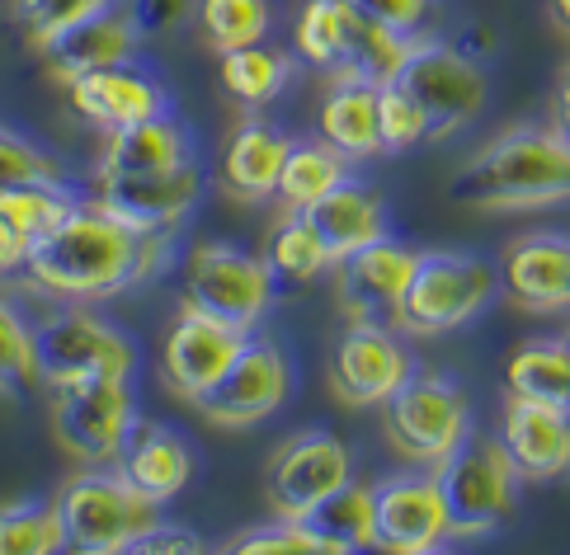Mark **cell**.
Here are the masks:
<instances>
[{
	"mask_svg": "<svg viewBox=\"0 0 570 555\" xmlns=\"http://www.w3.org/2000/svg\"><path fill=\"white\" fill-rule=\"evenodd\" d=\"M504 386L519 400H542V405H570V354L566 339H533L514 348L504 363Z\"/></svg>",
	"mask_w": 570,
	"mask_h": 555,
	"instance_id": "obj_30",
	"label": "cell"
},
{
	"mask_svg": "<svg viewBox=\"0 0 570 555\" xmlns=\"http://www.w3.org/2000/svg\"><path fill=\"white\" fill-rule=\"evenodd\" d=\"M33 386H43L33 316L24 306H14V297H0V396H24Z\"/></svg>",
	"mask_w": 570,
	"mask_h": 555,
	"instance_id": "obj_37",
	"label": "cell"
},
{
	"mask_svg": "<svg viewBox=\"0 0 570 555\" xmlns=\"http://www.w3.org/2000/svg\"><path fill=\"white\" fill-rule=\"evenodd\" d=\"M302 217L312 221V231L321 236L331 264L344 259V255H354V250H363V245L382 240V236H392V231H386V202H382V194L373 189V184L354 179V175H344L335 189L321 194Z\"/></svg>",
	"mask_w": 570,
	"mask_h": 555,
	"instance_id": "obj_24",
	"label": "cell"
},
{
	"mask_svg": "<svg viewBox=\"0 0 570 555\" xmlns=\"http://www.w3.org/2000/svg\"><path fill=\"white\" fill-rule=\"evenodd\" d=\"M448 198L476 212H523L570 202V147L538 122H519L466 156L448 179Z\"/></svg>",
	"mask_w": 570,
	"mask_h": 555,
	"instance_id": "obj_2",
	"label": "cell"
},
{
	"mask_svg": "<svg viewBox=\"0 0 570 555\" xmlns=\"http://www.w3.org/2000/svg\"><path fill=\"white\" fill-rule=\"evenodd\" d=\"M547 14H552L557 24L570 33V0H547Z\"/></svg>",
	"mask_w": 570,
	"mask_h": 555,
	"instance_id": "obj_48",
	"label": "cell"
},
{
	"mask_svg": "<svg viewBox=\"0 0 570 555\" xmlns=\"http://www.w3.org/2000/svg\"><path fill=\"white\" fill-rule=\"evenodd\" d=\"M57 508H62L67 546L86 551V555H128L166 518V504L147 499L137 485L118 476L109 462L76 470V476L57 489Z\"/></svg>",
	"mask_w": 570,
	"mask_h": 555,
	"instance_id": "obj_3",
	"label": "cell"
},
{
	"mask_svg": "<svg viewBox=\"0 0 570 555\" xmlns=\"http://www.w3.org/2000/svg\"><path fill=\"white\" fill-rule=\"evenodd\" d=\"M316 137L331 141L350 166L377 156V86L354 76H331V90L316 113Z\"/></svg>",
	"mask_w": 570,
	"mask_h": 555,
	"instance_id": "obj_26",
	"label": "cell"
},
{
	"mask_svg": "<svg viewBox=\"0 0 570 555\" xmlns=\"http://www.w3.org/2000/svg\"><path fill=\"white\" fill-rule=\"evenodd\" d=\"M430 141V122L396 80L377 86V156H405Z\"/></svg>",
	"mask_w": 570,
	"mask_h": 555,
	"instance_id": "obj_38",
	"label": "cell"
},
{
	"mask_svg": "<svg viewBox=\"0 0 570 555\" xmlns=\"http://www.w3.org/2000/svg\"><path fill=\"white\" fill-rule=\"evenodd\" d=\"M24 259H29V245L19 240L6 221H0V278L19 274V269H24Z\"/></svg>",
	"mask_w": 570,
	"mask_h": 555,
	"instance_id": "obj_46",
	"label": "cell"
},
{
	"mask_svg": "<svg viewBox=\"0 0 570 555\" xmlns=\"http://www.w3.org/2000/svg\"><path fill=\"white\" fill-rule=\"evenodd\" d=\"M430 470L443 489L448 518H453V537H485V532L504 527V518L514 513L519 470L509 462L500 434L453 447Z\"/></svg>",
	"mask_w": 570,
	"mask_h": 555,
	"instance_id": "obj_9",
	"label": "cell"
},
{
	"mask_svg": "<svg viewBox=\"0 0 570 555\" xmlns=\"http://www.w3.org/2000/svg\"><path fill=\"white\" fill-rule=\"evenodd\" d=\"M33 344H38V377L62 381V377H90L137 373V348L132 339L109 325L105 316L90 311V301H57L33 316Z\"/></svg>",
	"mask_w": 570,
	"mask_h": 555,
	"instance_id": "obj_8",
	"label": "cell"
},
{
	"mask_svg": "<svg viewBox=\"0 0 570 555\" xmlns=\"http://www.w3.org/2000/svg\"><path fill=\"white\" fill-rule=\"evenodd\" d=\"M561 339H566V354H570V335H561Z\"/></svg>",
	"mask_w": 570,
	"mask_h": 555,
	"instance_id": "obj_49",
	"label": "cell"
},
{
	"mask_svg": "<svg viewBox=\"0 0 570 555\" xmlns=\"http://www.w3.org/2000/svg\"><path fill=\"white\" fill-rule=\"evenodd\" d=\"M203 551V537L189 527V523H170L160 518L147 537H141V546L132 555H198Z\"/></svg>",
	"mask_w": 570,
	"mask_h": 555,
	"instance_id": "obj_44",
	"label": "cell"
},
{
	"mask_svg": "<svg viewBox=\"0 0 570 555\" xmlns=\"http://www.w3.org/2000/svg\"><path fill=\"white\" fill-rule=\"evenodd\" d=\"M411 373V348L377 320H350L331 348V386L350 409H377Z\"/></svg>",
	"mask_w": 570,
	"mask_h": 555,
	"instance_id": "obj_15",
	"label": "cell"
},
{
	"mask_svg": "<svg viewBox=\"0 0 570 555\" xmlns=\"http://www.w3.org/2000/svg\"><path fill=\"white\" fill-rule=\"evenodd\" d=\"M95 202L137 236H179L203 202V170L185 160L156 175H95Z\"/></svg>",
	"mask_w": 570,
	"mask_h": 555,
	"instance_id": "obj_11",
	"label": "cell"
},
{
	"mask_svg": "<svg viewBox=\"0 0 570 555\" xmlns=\"http://www.w3.org/2000/svg\"><path fill=\"white\" fill-rule=\"evenodd\" d=\"M194 14L213 52L264 43L274 29V0H194Z\"/></svg>",
	"mask_w": 570,
	"mask_h": 555,
	"instance_id": "obj_34",
	"label": "cell"
},
{
	"mask_svg": "<svg viewBox=\"0 0 570 555\" xmlns=\"http://www.w3.org/2000/svg\"><path fill=\"white\" fill-rule=\"evenodd\" d=\"M67 99H71V109L99 132H114V128H128V122L170 113V90L160 86L147 67H137V57L67 80Z\"/></svg>",
	"mask_w": 570,
	"mask_h": 555,
	"instance_id": "obj_18",
	"label": "cell"
},
{
	"mask_svg": "<svg viewBox=\"0 0 570 555\" xmlns=\"http://www.w3.org/2000/svg\"><path fill=\"white\" fill-rule=\"evenodd\" d=\"M325 555H350V551H373V485H340L335 495H325L307 518Z\"/></svg>",
	"mask_w": 570,
	"mask_h": 555,
	"instance_id": "obj_29",
	"label": "cell"
},
{
	"mask_svg": "<svg viewBox=\"0 0 570 555\" xmlns=\"http://www.w3.org/2000/svg\"><path fill=\"white\" fill-rule=\"evenodd\" d=\"M415 255L411 245H401L392 236H382L363 250L335 259V287H340V306L350 320H377L396 330V311L401 297L411 287L415 274Z\"/></svg>",
	"mask_w": 570,
	"mask_h": 555,
	"instance_id": "obj_17",
	"label": "cell"
},
{
	"mask_svg": "<svg viewBox=\"0 0 570 555\" xmlns=\"http://www.w3.org/2000/svg\"><path fill=\"white\" fill-rule=\"evenodd\" d=\"M137 48H141V33L132 29L124 0H118V6L99 10L90 19H80V24L62 29L57 38H48L38 52H43L48 71L67 86V80L86 76V71H105V67H118V61H132Z\"/></svg>",
	"mask_w": 570,
	"mask_h": 555,
	"instance_id": "obj_22",
	"label": "cell"
},
{
	"mask_svg": "<svg viewBox=\"0 0 570 555\" xmlns=\"http://www.w3.org/2000/svg\"><path fill=\"white\" fill-rule=\"evenodd\" d=\"M38 179H62V160L29 132L0 122V189H10V184H38Z\"/></svg>",
	"mask_w": 570,
	"mask_h": 555,
	"instance_id": "obj_40",
	"label": "cell"
},
{
	"mask_svg": "<svg viewBox=\"0 0 570 555\" xmlns=\"http://www.w3.org/2000/svg\"><path fill=\"white\" fill-rule=\"evenodd\" d=\"M259 259L269 264L274 283H312L316 274L331 269V255H325L321 236L312 231V221L302 212H288L274 226V236H269V245H264Z\"/></svg>",
	"mask_w": 570,
	"mask_h": 555,
	"instance_id": "obj_35",
	"label": "cell"
},
{
	"mask_svg": "<svg viewBox=\"0 0 570 555\" xmlns=\"http://www.w3.org/2000/svg\"><path fill=\"white\" fill-rule=\"evenodd\" d=\"M500 287L523 311H570V236L528 231L504 250Z\"/></svg>",
	"mask_w": 570,
	"mask_h": 555,
	"instance_id": "obj_19",
	"label": "cell"
},
{
	"mask_svg": "<svg viewBox=\"0 0 570 555\" xmlns=\"http://www.w3.org/2000/svg\"><path fill=\"white\" fill-rule=\"evenodd\" d=\"M350 33H354V10L344 0H307V10L297 14L293 29V52L312 71L340 76L344 52H350Z\"/></svg>",
	"mask_w": 570,
	"mask_h": 555,
	"instance_id": "obj_32",
	"label": "cell"
},
{
	"mask_svg": "<svg viewBox=\"0 0 570 555\" xmlns=\"http://www.w3.org/2000/svg\"><path fill=\"white\" fill-rule=\"evenodd\" d=\"M67 551V527L57 499H6L0 504V555H57Z\"/></svg>",
	"mask_w": 570,
	"mask_h": 555,
	"instance_id": "obj_33",
	"label": "cell"
},
{
	"mask_svg": "<svg viewBox=\"0 0 570 555\" xmlns=\"http://www.w3.org/2000/svg\"><path fill=\"white\" fill-rule=\"evenodd\" d=\"M288 147H293V137L269 118L236 122V132L227 137L222 160H217V184L236 202H269L278 189V170H283Z\"/></svg>",
	"mask_w": 570,
	"mask_h": 555,
	"instance_id": "obj_23",
	"label": "cell"
},
{
	"mask_svg": "<svg viewBox=\"0 0 570 555\" xmlns=\"http://www.w3.org/2000/svg\"><path fill=\"white\" fill-rule=\"evenodd\" d=\"M76 194L67 179H38V184H10V189H0V221L10 226L33 250L38 240H43L57 221H62L71 208H76Z\"/></svg>",
	"mask_w": 570,
	"mask_h": 555,
	"instance_id": "obj_31",
	"label": "cell"
},
{
	"mask_svg": "<svg viewBox=\"0 0 570 555\" xmlns=\"http://www.w3.org/2000/svg\"><path fill=\"white\" fill-rule=\"evenodd\" d=\"M274 293L278 283L269 264L232 240H203L185 259V301L203 306L217 320L240 325V330H255L269 316Z\"/></svg>",
	"mask_w": 570,
	"mask_h": 555,
	"instance_id": "obj_10",
	"label": "cell"
},
{
	"mask_svg": "<svg viewBox=\"0 0 570 555\" xmlns=\"http://www.w3.org/2000/svg\"><path fill=\"white\" fill-rule=\"evenodd\" d=\"M109 6H118V0H10L14 24L24 29V38L33 48H43L48 38H57L62 29H71L80 19H90Z\"/></svg>",
	"mask_w": 570,
	"mask_h": 555,
	"instance_id": "obj_39",
	"label": "cell"
},
{
	"mask_svg": "<svg viewBox=\"0 0 570 555\" xmlns=\"http://www.w3.org/2000/svg\"><path fill=\"white\" fill-rule=\"evenodd\" d=\"M566 476H570V470H566Z\"/></svg>",
	"mask_w": 570,
	"mask_h": 555,
	"instance_id": "obj_50",
	"label": "cell"
},
{
	"mask_svg": "<svg viewBox=\"0 0 570 555\" xmlns=\"http://www.w3.org/2000/svg\"><path fill=\"white\" fill-rule=\"evenodd\" d=\"M170 240L175 236H137L95 198H80L29 250L19 278L48 301H105L166 269Z\"/></svg>",
	"mask_w": 570,
	"mask_h": 555,
	"instance_id": "obj_1",
	"label": "cell"
},
{
	"mask_svg": "<svg viewBox=\"0 0 570 555\" xmlns=\"http://www.w3.org/2000/svg\"><path fill=\"white\" fill-rule=\"evenodd\" d=\"M288 390H293L288 354L269 339H246V348L232 358V367L194 405L217 428H255L269 415H278Z\"/></svg>",
	"mask_w": 570,
	"mask_h": 555,
	"instance_id": "obj_12",
	"label": "cell"
},
{
	"mask_svg": "<svg viewBox=\"0 0 570 555\" xmlns=\"http://www.w3.org/2000/svg\"><path fill=\"white\" fill-rule=\"evenodd\" d=\"M222 90H227L232 105L240 109H269L274 99L288 90V80H293V57L288 52H278L269 43H250V48H232V52H222Z\"/></svg>",
	"mask_w": 570,
	"mask_h": 555,
	"instance_id": "obj_27",
	"label": "cell"
},
{
	"mask_svg": "<svg viewBox=\"0 0 570 555\" xmlns=\"http://www.w3.org/2000/svg\"><path fill=\"white\" fill-rule=\"evenodd\" d=\"M128 485H137L147 499L170 504L189 489L194 480V447L185 434H175L170 424L137 419L132 434L118 447V457L109 462Z\"/></svg>",
	"mask_w": 570,
	"mask_h": 555,
	"instance_id": "obj_20",
	"label": "cell"
},
{
	"mask_svg": "<svg viewBox=\"0 0 570 555\" xmlns=\"http://www.w3.org/2000/svg\"><path fill=\"white\" fill-rule=\"evenodd\" d=\"M350 480H354L350 443L335 438L331 428H302L274 452L264 489H269L278 518H307L325 495H335Z\"/></svg>",
	"mask_w": 570,
	"mask_h": 555,
	"instance_id": "obj_14",
	"label": "cell"
},
{
	"mask_svg": "<svg viewBox=\"0 0 570 555\" xmlns=\"http://www.w3.org/2000/svg\"><path fill=\"white\" fill-rule=\"evenodd\" d=\"M344 175H354V170H350V160H344V156L331 147V141L302 137V141H293V147H288V156H283L274 198H278L288 212H307L312 202H316L321 194H331Z\"/></svg>",
	"mask_w": 570,
	"mask_h": 555,
	"instance_id": "obj_28",
	"label": "cell"
},
{
	"mask_svg": "<svg viewBox=\"0 0 570 555\" xmlns=\"http://www.w3.org/2000/svg\"><path fill=\"white\" fill-rule=\"evenodd\" d=\"M250 330H240L232 320L208 316L194 301H179V316L166 335V381L175 396L198 400L222 373L232 367V358L246 348Z\"/></svg>",
	"mask_w": 570,
	"mask_h": 555,
	"instance_id": "obj_16",
	"label": "cell"
},
{
	"mask_svg": "<svg viewBox=\"0 0 570 555\" xmlns=\"http://www.w3.org/2000/svg\"><path fill=\"white\" fill-rule=\"evenodd\" d=\"M382 428L405 462L439 466L472 434V400L443 373H411L382 400Z\"/></svg>",
	"mask_w": 570,
	"mask_h": 555,
	"instance_id": "obj_7",
	"label": "cell"
},
{
	"mask_svg": "<svg viewBox=\"0 0 570 555\" xmlns=\"http://www.w3.org/2000/svg\"><path fill=\"white\" fill-rule=\"evenodd\" d=\"M227 551H246V555H316L321 542L302 518H278L274 513V523H264V527L246 532V537L227 542Z\"/></svg>",
	"mask_w": 570,
	"mask_h": 555,
	"instance_id": "obj_42",
	"label": "cell"
},
{
	"mask_svg": "<svg viewBox=\"0 0 570 555\" xmlns=\"http://www.w3.org/2000/svg\"><path fill=\"white\" fill-rule=\"evenodd\" d=\"M43 386H48V424L57 447L71 452L86 466L114 462L137 424L132 377L90 373V377H62Z\"/></svg>",
	"mask_w": 570,
	"mask_h": 555,
	"instance_id": "obj_5",
	"label": "cell"
},
{
	"mask_svg": "<svg viewBox=\"0 0 570 555\" xmlns=\"http://www.w3.org/2000/svg\"><path fill=\"white\" fill-rule=\"evenodd\" d=\"M124 10L132 19V29L141 33V43H147V38H166L185 24L194 14V0H124Z\"/></svg>",
	"mask_w": 570,
	"mask_h": 555,
	"instance_id": "obj_43",
	"label": "cell"
},
{
	"mask_svg": "<svg viewBox=\"0 0 570 555\" xmlns=\"http://www.w3.org/2000/svg\"><path fill=\"white\" fill-rule=\"evenodd\" d=\"M495 297H500V269L491 259L466 250H420L411 287H405L396 311V330L420 339L462 330Z\"/></svg>",
	"mask_w": 570,
	"mask_h": 555,
	"instance_id": "obj_4",
	"label": "cell"
},
{
	"mask_svg": "<svg viewBox=\"0 0 570 555\" xmlns=\"http://www.w3.org/2000/svg\"><path fill=\"white\" fill-rule=\"evenodd\" d=\"M500 443L514 462L519 480H557L570 470V419L561 405L509 396Z\"/></svg>",
	"mask_w": 570,
	"mask_h": 555,
	"instance_id": "obj_21",
	"label": "cell"
},
{
	"mask_svg": "<svg viewBox=\"0 0 570 555\" xmlns=\"http://www.w3.org/2000/svg\"><path fill=\"white\" fill-rule=\"evenodd\" d=\"M344 6L358 19H368V24H382L405 38L434 33V19H439V0H344Z\"/></svg>",
	"mask_w": 570,
	"mask_h": 555,
	"instance_id": "obj_41",
	"label": "cell"
},
{
	"mask_svg": "<svg viewBox=\"0 0 570 555\" xmlns=\"http://www.w3.org/2000/svg\"><path fill=\"white\" fill-rule=\"evenodd\" d=\"M453 542L434 470H396L373 485V546L392 555H430Z\"/></svg>",
	"mask_w": 570,
	"mask_h": 555,
	"instance_id": "obj_13",
	"label": "cell"
},
{
	"mask_svg": "<svg viewBox=\"0 0 570 555\" xmlns=\"http://www.w3.org/2000/svg\"><path fill=\"white\" fill-rule=\"evenodd\" d=\"M415 38L392 33L382 24H368V19L354 14V33H350V52H344V67L340 76H354V80H368V86H392L401 76L405 57H411Z\"/></svg>",
	"mask_w": 570,
	"mask_h": 555,
	"instance_id": "obj_36",
	"label": "cell"
},
{
	"mask_svg": "<svg viewBox=\"0 0 570 555\" xmlns=\"http://www.w3.org/2000/svg\"><path fill=\"white\" fill-rule=\"evenodd\" d=\"M396 86L420 105L424 122H430V141H448L462 128L485 113L491 105V80H485V67L476 57H466L458 43L448 38L424 33L411 43V57L396 76Z\"/></svg>",
	"mask_w": 570,
	"mask_h": 555,
	"instance_id": "obj_6",
	"label": "cell"
},
{
	"mask_svg": "<svg viewBox=\"0 0 570 555\" xmlns=\"http://www.w3.org/2000/svg\"><path fill=\"white\" fill-rule=\"evenodd\" d=\"M566 147H570V61H566V71L557 80V90H552V122H547Z\"/></svg>",
	"mask_w": 570,
	"mask_h": 555,
	"instance_id": "obj_45",
	"label": "cell"
},
{
	"mask_svg": "<svg viewBox=\"0 0 570 555\" xmlns=\"http://www.w3.org/2000/svg\"><path fill=\"white\" fill-rule=\"evenodd\" d=\"M194 160V137L175 113H156L105 132V151L95 160V175H156Z\"/></svg>",
	"mask_w": 570,
	"mask_h": 555,
	"instance_id": "obj_25",
	"label": "cell"
},
{
	"mask_svg": "<svg viewBox=\"0 0 570 555\" xmlns=\"http://www.w3.org/2000/svg\"><path fill=\"white\" fill-rule=\"evenodd\" d=\"M458 48H462L466 57L485 61V57L495 52V29H491V24H466V29L458 33Z\"/></svg>",
	"mask_w": 570,
	"mask_h": 555,
	"instance_id": "obj_47",
	"label": "cell"
}]
</instances>
